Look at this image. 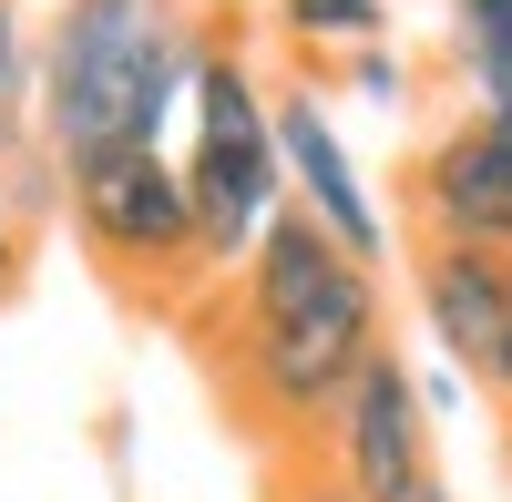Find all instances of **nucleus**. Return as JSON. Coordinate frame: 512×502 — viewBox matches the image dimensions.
<instances>
[{"label":"nucleus","instance_id":"obj_13","mask_svg":"<svg viewBox=\"0 0 512 502\" xmlns=\"http://www.w3.org/2000/svg\"><path fill=\"white\" fill-rule=\"evenodd\" d=\"M472 93H482V123H492V134H512V52H502V62H472Z\"/></svg>","mask_w":512,"mask_h":502},{"label":"nucleus","instance_id":"obj_14","mask_svg":"<svg viewBox=\"0 0 512 502\" xmlns=\"http://www.w3.org/2000/svg\"><path fill=\"white\" fill-rule=\"evenodd\" d=\"M349 72H359V93H379V103H390V93H400V62H390V52H379V41H369V52H359Z\"/></svg>","mask_w":512,"mask_h":502},{"label":"nucleus","instance_id":"obj_11","mask_svg":"<svg viewBox=\"0 0 512 502\" xmlns=\"http://www.w3.org/2000/svg\"><path fill=\"white\" fill-rule=\"evenodd\" d=\"M297 41H379V0H287Z\"/></svg>","mask_w":512,"mask_h":502},{"label":"nucleus","instance_id":"obj_6","mask_svg":"<svg viewBox=\"0 0 512 502\" xmlns=\"http://www.w3.org/2000/svg\"><path fill=\"white\" fill-rule=\"evenodd\" d=\"M410 205L431 246H472V257H512V134L461 123L410 164Z\"/></svg>","mask_w":512,"mask_h":502},{"label":"nucleus","instance_id":"obj_7","mask_svg":"<svg viewBox=\"0 0 512 502\" xmlns=\"http://www.w3.org/2000/svg\"><path fill=\"white\" fill-rule=\"evenodd\" d=\"M420 318L451 349V369H472L482 390L512 400V267L472 257V246H431L420 257Z\"/></svg>","mask_w":512,"mask_h":502},{"label":"nucleus","instance_id":"obj_5","mask_svg":"<svg viewBox=\"0 0 512 502\" xmlns=\"http://www.w3.org/2000/svg\"><path fill=\"white\" fill-rule=\"evenodd\" d=\"M267 134H277V175H287V205H308V216L349 246L359 267L390 257V226H379V205H369V175L349 164V144H338V123L318 93H277L267 103Z\"/></svg>","mask_w":512,"mask_h":502},{"label":"nucleus","instance_id":"obj_15","mask_svg":"<svg viewBox=\"0 0 512 502\" xmlns=\"http://www.w3.org/2000/svg\"><path fill=\"white\" fill-rule=\"evenodd\" d=\"M277 502H349V492H338V482L308 462V472H287V482H277Z\"/></svg>","mask_w":512,"mask_h":502},{"label":"nucleus","instance_id":"obj_10","mask_svg":"<svg viewBox=\"0 0 512 502\" xmlns=\"http://www.w3.org/2000/svg\"><path fill=\"white\" fill-rule=\"evenodd\" d=\"M31 175H41V144L31 154H0V298L21 287V257H31V216H41V205H21Z\"/></svg>","mask_w":512,"mask_h":502},{"label":"nucleus","instance_id":"obj_1","mask_svg":"<svg viewBox=\"0 0 512 502\" xmlns=\"http://www.w3.org/2000/svg\"><path fill=\"white\" fill-rule=\"evenodd\" d=\"M379 349V267H359L308 205H277L236 287L226 390L256 431H318Z\"/></svg>","mask_w":512,"mask_h":502},{"label":"nucleus","instance_id":"obj_2","mask_svg":"<svg viewBox=\"0 0 512 502\" xmlns=\"http://www.w3.org/2000/svg\"><path fill=\"white\" fill-rule=\"evenodd\" d=\"M195 21L185 0H62L41 41V154L93 164L113 144H164L185 82H195Z\"/></svg>","mask_w":512,"mask_h":502},{"label":"nucleus","instance_id":"obj_17","mask_svg":"<svg viewBox=\"0 0 512 502\" xmlns=\"http://www.w3.org/2000/svg\"><path fill=\"white\" fill-rule=\"evenodd\" d=\"M502 267H512V257H502Z\"/></svg>","mask_w":512,"mask_h":502},{"label":"nucleus","instance_id":"obj_3","mask_svg":"<svg viewBox=\"0 0 512 502\" xmlns=\"http://www.w3.org/2000/svg\"><path fill=\"white\" fill-rule=\"evenodd\" d=\"M62 205L82 246L123 277H185L195 267V205H185V164L164 144H113L93 164H62Z\"/></svg>","mask_w":512,"mask_h":502},{"label":"nucleus","instance_id":"obj_12","mask_svg":"<svg viewBox=\"0 0 512 502\" xmlns=\"http://www.w3.org/2000/svg\"><path fill=\"white\" fill-rule=\"evenodd\" d=\"M451 31H461V72L502 62L512 52V0H451Z\"/></svg>","mask_w":512,"mask_h":502},{"label":"nucleus","instance_id":"obj_8","mask_svg":"<svg viewBox=\"0 0 512 502\" xmlns=\"http://www.w3.org/2000/svg\"><path fill=\"white\" fill-rule=\"evenodd\" d=\"M185 205H195V267H246L267 216L287 205L277 134L267 144H185Z\"/></svg>","mask_w":512,"mask_h":502},{"label":"nucleus","instance_id":"obj_16","mask_svg":"<svg viewBox=\"0 0 512 502\" xmlns=\"http://www.w3.org/2000/svg\"><path fill=\"white\" fill-rule=\"evenodd\" d=\"M420 502H451V492H420Z\"/></svg>","mask_w":512,"mask_h":502},{"label":"nucleus","instance_id":"obj_4","mask_svg":"<svg viewBox=\"0 0 512 502\" xmlns=\"http://www.w3.org/2000/svg\"><path fill=\"white\" fill-rule=\"evenodd\" d=\"M318 441H328L318 472L349 502H420V492H441V472H431V410H420V380H410V359L390 339L359 359V380L338 390Z\"/></svg>","mask_w":512,"mask_h":502},{"label":"nucleus","instance_id":"obj_9","mask_svg":"<svg viewBox=\"0 0 512 502\" xmlns=\"http://www.w3.org/2000/svg\"><path fill=\"white\" fill-rule=\"evenodd\" d=\"M21 93H31V41H21V0H0V154H31L41 144L21 123Z\"/></svg>","mask_w":512,"mask_h":502}]
</instances>
